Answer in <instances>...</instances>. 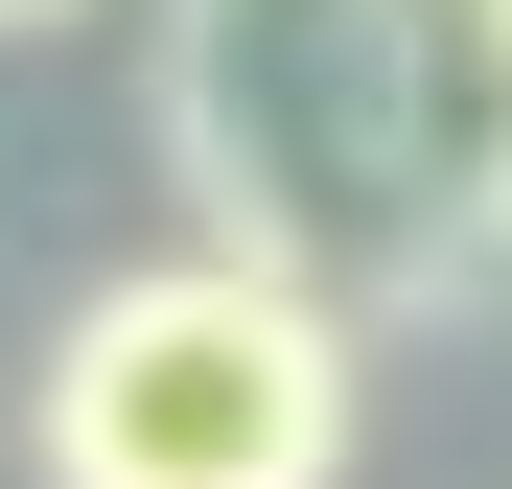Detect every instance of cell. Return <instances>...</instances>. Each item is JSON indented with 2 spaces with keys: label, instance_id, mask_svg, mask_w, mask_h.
<instances>
[{
  "label": "cell",
  "instance_id": "obj_4",
  "mask_svg": "<svg viewBox=\"0 0 512 489\" xmlns=\"http://www.w3.org/2000/svg\"><path fill=\"white\" fill-rule=\"evenodd\" d=\"M47 24H94V0H0V47H47Z\"/></svg>",
  "mask_w": 512,
  "mask_h": 489
},
{
  "label": "cell",
  "instance_id": "obj_2",
  "mask_svg": "<svg viewBox=\"0 0 512 489\" xmlns=\"http://www.w3.org/2000/svg\"><path fill=\"white\" fill-rule=\"evenodd\" d=\"M373 326H326L256 257H117L24 373V489H350Z\"/></svg>",
  "mask_w": 512,
  "mask_h": 489
},
{
  "label": "cell",
  "instance_id": "obj_1",
  "mask_svg": "<svg viewBox=\"0 0 512 489\" xmlns=\"http://www.w3.org/2000/svg\"><path fill=\"white\" fill-rule=\"evenodd\" d=\"M140 117L210 257L303 280L326 326H443V257L396 187V0H163Z\"/></svg>",
  "mask_w": 512,
  "mask_h": 489
},
{
  "label": "cell",
  "instance_id": "obj_3",
  "mask_svg": "<svg viewBox=\"0 0 512 489\" xmlns=\"http://www.w3.org/2000/svg\"><path fill=\"white\" fill-rule=\"evenodd\" d=\"M396 187L443 303H512V0H396Z\"/></svg>",
  "mask_w": 512,
  "mask_h": 489
}]
</instances>
